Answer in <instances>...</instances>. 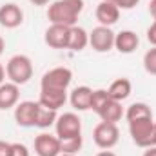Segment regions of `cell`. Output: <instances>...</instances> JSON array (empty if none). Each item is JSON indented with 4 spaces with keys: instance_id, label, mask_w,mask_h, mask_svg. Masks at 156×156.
<instances>
[{
    "instance_id": "cell-1",
    "label": "cell",
    "mask_w": 156,
    "mask_h": 156,
    "mask_svg": "<svg viewBox=\"0 0 156 156\" xmlns=\"http://www.w3.org/2000/svg\"><path fill=\"white\" fill-rule=\"evenodd\" d=\"M83 11V0H55L47 9V18L51 24H60L73 27Z\"/></svg>"
},
{
    "instance_id": "cell-2",
    "label": "cell",
    "mask_w": 156,
    "mask_h": 156,
    "mask_svg": "<svg viewBox=\"0 0 156 156\" xmlns=\"http://www.w3.org/2000/svg\"><path fill=\"white\" fill-rule=\"evenodd\" d=\"M5 75L16 85L27 83L33 76V62H31V58L26 56V55L11 56L7 60V64H5Z\"/></svg>"
},
{
    "instance_id": "cell-3",
    "label": "cell",
    "mask_w": 156,
    "mask_h": 156,
    "mask_svg": "<svg viewBox=\"0 0 156 156\" xmlns=\"http://www.w3.org/2000/svg\"><path fill=\"white\" fill-rule=\"evenodd\" d=\"M153 131H154L153 116H142L129 120V134L138 147L145 149V147L153 145Z\"/></svg>"
},
{
    "instance_id": "cell-4",
    "label": "cell",
    "mask_w": 156,
    "mask_h": 156,
    "mask_svg": "<svg viewBox=\"0 0 156 156\" xmlns=\"http://www.w3.org/2000/svg\"><path fill=\"white\" fill-rule=\"evenodd\" d=\"M73 80V71L69 67H53L40 80V89H53V91H67Z\"/></svg>"
},
{
    "instance_id": "cell-5",
    "label": "cell",
    "mask_w": 156,
    "mask_h": 156,
    "mask_svg": "<svg viewBox=\"0 0 156 156\" xmlns=\"http://www.w3.org/2000/svg\"><path fill=\"white\" fill-rule=\"evenodd\" d=\"M55 129H56V136L60 142L76 138V136H82V120L75 113H64L56 118Z\"/></svg>"
},
{
    "instance_id": "cell-6",
    "label": "cell",
    "mask_w": 156,
    "mask_h": 156,
    "mask_svg": "<svg viewBox=\"0 0 156 156\" xmlns=\"http://www.w3.org/2000/svg\"><path fill=\"white\" fill-rule=\"evenodd\" d=\"M93 140H94V144H96L100 149H104V151L113 149L118 144V140H120V131H118L116 123L100 122V123L94 127V131H93Z\"/></svg>"
},
{
    "instance_id": "cell-7",
    "label": "cell",
    "mask_w": 156,
    "mask_h": 156,
    "mask_svg": "<svg viewBox=\"0 0 156 156\" xmlns=\"http://www.w3.org/2000/svg\"><path fill=\"white\" fill-rule=\"evenodd\" d=\"M115 37H116V33H113L111 27L98 26L89 33V45L96 53H107L115 47Z\"/></svg>"
},
{
    "instance_id": "cell-8",
    "label": "cell",
    "mask_w": 156,
    "mask_h": 156,
    "mask_svg": "<svg viewBox=\"0 0 156 156\" xmlns=\"http://www.w3.org/2000/svg\"><path fill=\"white\" fill-rule=\"evenodd\" d=\"M38 102H20L15 107V122L20 127H35L37 123V115H38Z\"/></svg>"
},
{
    "instance_id": "cell-9",
    "label": "cell",
    "mask_w": 156,
    "mask_h": 156,
    "mask_svg": "<svg viewBox=\"0 0 156 156\" xmlns=\"http://www.w3.org/2000/svg\"><path fill=\"white\" fill-rule=\"evenodd\" d=\"M35 153L38 156H60L62 147L58 136H53L49 133H42L35 138Z\"/></svg>"
},
{
    "instance_id": "cell-10",
    "label": "cell",
    "mask_w": 156,
    "mask_h": 156,
    "mask_svg": "<svg viewBox=\"0 0 156 156\" xmlns=\"http://www.w3.org/2000/svg\"><path fill=\"white\" fill-rule=\"evenodd\" d=\"M67 40H69V27L67 26L51 24L45 29L44 42L53 49H67Z\"/></svg>"
},
{
    "instance_id": "cell-11",
    "label": "cell",
    "mask_w": 156,
    "mask_h": 156,
    "mask_svg": "<svg viewBox=\"0 0 156 156\" xmlns=\"http://www.w3.org/2000/svg\"><path fill=\"white\" fill-rule=\"evenodd\" d=\"M22 22H24V11H22L16 4L9 2V4H4V5L0 7V26H2V27H5V29H15V27H18Z\"/></svg>"
},
{
    "instance_id": "cell-12",
    "label": "cell",
    "mask_w": 156,
    "mask_h": 156,
    "mask_svg": "<svg viewBox=\"0 0 156 156\" xmlns=\"http://www.w3.org/2000/svg\"><path fill=\"white\" fill-rule=\"evenodd\" d=\"M66 102H67V91L40 89V98H38L40 105H44L47 109H53V111H58L60 107H64Z\"/></svg>"
},
{
    "instance_id": "cell-13",
    "label": "cell",
    "mask_w": 156,
    "mask_h": 156,
    "mask_svg": "<svg viewBox=\"0 0 156 156\" xmlns=\"http://www.w3.org/2000/svg\"><path fill=\"white\" fill-rule=\"evenodd\" d=\"M96 115L100 116L102 122H109V123H116L123 116V109H122V102L113 100L111 96L102 104V107L96 111Z\"/></svg>"
},
{
    "instance_id": "cell-14",
    "label": "cell",
    "mask_w": 156,
    "mask_h": 156,
    "mask_svg": "<svg viewBox=\"0 0 156 156\" xmlns=\"http://www.w3.org/2000/svg\"><path fill=\"white\" fill-rule=\"evenodd\" d=\"M20 98V89L13 82H4L0 85V111H7L11 107H16Z\"/></svg>"
},
{
    "instance_id": "cell-15",
    "label": "cell",
    "mask_w": 156,
    "mask_h": 156,
    "mask_svg": "<svg viewBox=\"0 0 156 156\" xmlns=\"http://www.w3.org/2000/svg\"><path fill=\"white\" fill-rule=\"evenodd\" d=\"M118 18H120V9H118L115 4L102 0V2L96 5V20L100 22V26L111 27L113 24L118 22Z\"/></svg>"
},
{
    "instance_id": "cell-16",
    "label": "cell",
    "mask_w": 156,
    "mask_h": 156,
    "mask_svg": "<svg viewBox=\"0 0 156 156\" xmlns=\"http://www.w3.org/2000/svg\"><path fill=\"white\" fill-rule=\"evenodd\" d=\"M138 45H140V38H138V35L134 31L125 29V31L116 33V37H115V47H116L120 53H123V55L134 53Z\"/></svg>"
},
{
    "instance_id": "cell-17",
    "label": "cell",
    "mask_w": 156,
    "mask_h": 156,
    "mask_svg": "<svg viewBox=\"0 0 156 156\" xmlns=\"http://www.w3.org/2000/svg\"><path fill=\"white\" fill-rule=\"evenodd\" d=\"M91 96H93V89L87 85H80L76 89H73L69 102L76 111H87L91 109Z\"/></svg>"
},
{
    "instance_id": "cell-18",
    "label": "cell",
    "mask_w": 156,
    "mask_h": 156,
    "mask_svg": "<svg viewBox=\"0 0 156 156\" xmlns=\"http://www.w3.org/2000/svg\"><path fill=\"white\" fill-rule=\"evenodd\" d=\"M89 45V33L83 27L73 26L69 27V40H67V49L71 51H82Z\"/></svg>"
},
{
    "instance_id": "cell-19",
    "label": "cell",
    "mask_w": 156,
    "mask_h": 156,
    "mask_svg": "<svg viewBox=\"0 0 156 156\" xmlns=\"http://www.w3.org/2000/svg\"><path fill=\"white\" fill-rule=\"evenodd\" d=\"M131 91H133V83H131L129 78H118V80H115L109 85V89H107L109 96L113 100H116V102H123L125 98H129Z\"/></svg>"
},
{
    "instance_id": "cell-20",
    "label": "cell",
    "mask_w": 156,
    "mask_h": 156,
    "mask_svg": "<svg viewBox=\"0 0 156 156\" xmlns=\"http://www.w3.org/2000/svg\"><path fill=\"white\" fill-rule=\"evenodd\" d=\"M56 111H53V109H47V107H44V105H40L38 107V115H37V123H35V127H40V129H47V127H51L55 122H56Z\"/></svg>"
},
{
    "instance_id": "cell-21",
    "label": "cell",
    "mask_w": 156,
    "mask_h": 156,
    "mask_svg": "<svg viewBox=\"0 0 156 156\" xmlns=\"http://www.w3.org/2000/svg\"><path fill=\"white\" fill-rule=\"evenodd\" d=\"M142 116H153V111H151V107H149L147 104L136 102V104L129 105L127 111H125V118H127V122H129V120H134V118H142Z\"/></svg>"
},
{
    "instance_id": "cell-22",
    "label": "cell",
    "mask_w": 156,
    "mask_h": 156,
    "mask_svg": "<svg viewBox=\"0 0 156 156\" xmlns=\"http://www.w3.org/2000/svg\"><path fill=\"white\" fill-rule=\"evenodd\" d=\"M60 147H62V153L64 154H76L78 151L82 149V136L69 138V140L60 142Z\"/></svg>"
},
{
    "instance_id": "cell-23",
    "label": "cell",
    "mask_w": 156,
    "mask_h": 156,
    "mask_svg": "<svg viewBox=\"0 0 156 156\" xmlns=\"http://www.w3.org/2000/svg\"><path fill=\"white\" fill-rule=\"evenodd\" d=\"M144 69H145L149 75H154L156 76V47L149 49V51L144 55Z\"/></svg>"
},
{
    "instance_id": "cell-24",
    "label": "cell",
    "mask_w": 156,
    "mask_h": 156,
    "mask_svg": "<svg viewBox=\"0 0 156 156\" xmlns=\"http://www.w3.org/2000/svg\"><path fill=\"white\" fill-rule=\"evenodd\" d=\"M105 2H111V4H115L118 9L122 11V9H133V7H136L140 0H105Z\"/></svg>"
},
{
    "instance_id": "cell-25",
    "label": "cell",
    "mask_w": 156,
    "mask_h": 156,
    "mask_svg": "<svg viewBox=\"0 0 156 156\" xmlns=\"http://www.w3.org/2000/svg\"><path fill=\"white\" fill-rule=\"evenodd\" d=\"M11 156H29V149L20 142L11 144Z\"/></svg>"
},
{
    "instance_id": "cell-26",
    "label": "cell",
    "mask_w": 156,
    "mask_h": 156,
    "mask_svg": "<svg viewBox=\"0 0 156 156\" xmlns=\"http://www.w3.org/2000/svg\"><path fill=\"white\" fill-rule=\"evenodd\" d=\"M147 40L153 44V47H156V18H154V22L151 24V27L147 29Z\"/></svg>"
},
{
    "instance_id": "cell-27",
    "label": "cell",
    "mask_w": 156,
    "mask_h": 156,
    "mask_svg": "<svg viewBox=\"0 0 156 156\" xmlns=\"http://www.w3.org/2000/svg\"><path fill=\"white\" fill-rule=\"evenodd\" d=\"M0 156H11V144L0 140Z\"/></svg>"
},
{
    "instance_id": "cell-28",
    "label": "cell",
    "mask_w": 156,
    "mask_h": 156,
    "mask_svg": "<svg viewBox=\"0 0 156 156\" xmlns=\"http://www.w3.org/2000/svg\"><path fill=\"white\" fill-rule=\"evenodd\" d=\"M144 156H156V145L145 147V153H144Z\"/></svg>"
},
{
    "instance_id": "cell-29",
    "label": "cell",
    "mask_w": 156,
    "mask_h": 156,
    "mask_svg": "<svg viewBox=\"0 0 156 156\" xmlns=\"http://www.w3.org/2000/svg\"><path fill=\"white\" fill-rule=\"evenodd\" d=\"M149 13L153 15V18H156V0H151L149 2Z\"/></svg>"
},
{
    "instance_id": "cell-30",
    "label": "cell",
    "mask_w": 156,
    "mask_h": 156,
    "mask_svg": "<svg viewBox=\"0 0 156 156\" xmlns=\"http://www.w3.org/2000/svg\"><path fill=\"white\" fill-rule=\"evenodd\" d=\"M31 4H35V5H47L51 0H29Z\"/></svg>"
},
{
    "instance_id": "cell-31",
    "label": "cell",
    "mask_w": 156,
    "mask_h": 156,
    "mask_svg": "<svg viewBox=\"0 0 156 156\" xmlns=\"http://www.w3.org/2000/svg\"><path fill=\"white\" fill-rule=\"evenodd\" d=\"M4 78H5V69H4V66L0 64V85L4 83Z\"/></svg>"
},
{
    "instance_id": "cell-32",
    "label": "cell",
    "mask_w": 156,
    "mask_h": 156,
    "mask_svg": "<svg viewBox=\"0 0 156 156\" xmlns=\"http://www.w3.org/2000/svg\"><path fill=\"white\" fill-rule=\"evenodd\" d=\"M96 156H116V154H115L113 151H109V149H107V151H102V153H98Z\"/></svg>"
},
{
    "instance_id": "cell-33",
    "label": "cell",
    "mask_w": 156,
    "mask_h": 156,
    "mask_svg": "<svg viewBox=\"0 0 156 156\" xmlns=\"http://www.w3.org/2000/svg\"><path fill=\"white\" fill-rule=\"evenodd\" d=\"M4 49H5V42H4V38L0 37V55L4 53Z\"/></svg>"
},
{
    "instance_id": "cell-34",
    "label": "cell",
    "mask_w": 156,
    "mask_h": 156,
    "mask_svg": "<svg viewBox=\"0 0 156 156\" xmlns=\"http://www.w3.org/2000/svg\"><path fill=\"white\" fill-rule=\"evenodd\" d=\"M153 145H156V122H154V131H153Z\"/></svg>"
},
{
    "instance_id": "cell-35",
    "label": "cell",
    "mask_w": 156,
    "mask_h": 156,
    "mask_svg": "<svg viewBox=\"0 0 156 156\" xmlns=\"http://www.w3.org/2000/svg\"><path fill=\"white\" fill-rule=\"evenodd\" d=\"M60 156H76V154H64V153H62Z\"/></svg>"
}]
</instances>
